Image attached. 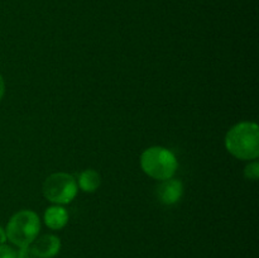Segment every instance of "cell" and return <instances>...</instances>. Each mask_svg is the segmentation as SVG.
I'll return each mask as SVG.
<instances>
[{"mask_svg": "<svg viewBox=\"0 0 259 258\" xmlns=\"http://www.w3.org/2000/svg\"><path fill=\"white\" fill-rule=\"evenodd\" d=\"M4 94H5V82H4V78H3V76L0 75V101H2Z\"/></svg>", "mask_w": 259, "mask_h": 258, "instance_id": "cell-12", "label": "cell"}, {"mask_svg": "<svg viewBox=\"0 0 259 258\" xmlns=\"http://www.w3.org/2000/svg\"><path fill=\"white\" fill-rule=\"evenodd\" d=\"M30 247L37 258H53L60 253L61 239L57 235L45 234L39 238H35Z\"/></svg>", "mask_w": 259, "mask_h": 258, "instance_id": "cell-5", "label": "cell"}, {"mask_svg": "<svg viewBox=\"0 0 259 258\" xmlns=\"http://www.w3.org/2000/svg\"><path fill=\"white\" fill-rule=\"evenodd\" d=\"M0 258H17V252L10 245H0Z\"/></svg>", "mask_w": 259, "mask_h": 258, "instance_id": "cell-10", "label": "cell"}, {"mask_svg": "<svg viewBox=\"0 0 259 258\" xmlns=\"http://www.w3.org/2000/svg\"><path fill=\"white\" fill-rule=\"evenodd\" d=\"M184 195V185L180 180L168 179L161 181L157 187L158 200L164 205H174L181 200Z\"/></svg>", "mask_w": 259, "mask_h": 258, "instance_id": "cell-6", "label": "cell"}, {"mask_svg": "<svg viewBox=\"0 0 259 258\" xmlns=\"http://www.w3.org/2000/svg\"><path fill=\"white\" fill-rule=\"evenodd\" d=\"M244 177L250 181H257L259 179V163L257 161L249 162L244 168Z\"/></svg>", "mask_w": 259, "mask_h": 258, "instance_id": "cell-9", "label": "cell"}, {"mask_svg": "<svg viewBox=\"0 0 259 258\" xmlns=\"http://www.w3.org/2000/svg\"><path fill=\"white\" fill-rule=\"evenodd\" d=\"M225 148L235 158L253 161L259 156V128L257 123L242 121L228 131Z\"/></svg>", "mask_w": 259, "mask_h": 258, "instance_id": "cell-1", "label": "cell"}, {"mask_svg": "<svg viewBox=\"0 0 259 258\" xmlns=\"http://www.w3.org/2000/svg\"><path fill=\"white\" fill-rule=\"evenodd\" d=\"M141 167L146 175L158 181L172 179L179 168L174 152L164 147H149L142 153Z\"/></svg>", "mask_w": 259, "mask_h": 258, "instance_id": "cell-2", "label": "cell"}, {"mask_svg": "<svg viewBox=\"0 0 259 258\" xmlns=\"http://www.w3.org/2000/svg\"><path fill=\"white\" fill-rule=\"evenodd\" d=\"M77 182L83 192H95L101 185V176L95 169H85L80 174Z\"/></svg>", "mask_w": 259, "mask_h": 258, "instance_id": "cell-8", "label": "cell"}, {"mask_svg": "<svg viewBox=\"0 0 259 258\" xmlns=\"http://www.w3.org/2000/svg\"><path fill=\"white\" fill-rule=\"evenodd\" d=\"M7 242V234H5V229L4 228L0 227V245L5 244Z\"/></svg>", "mask_w": 259, "mask_h": 258, "instance_id": "cell-13", "label": "cell"}, {"mask_svg": "<svg viewBox=\"0 0 259 258\" xmlns=\"http://www.w3.org/2000/svg\"><path fill=\"white\" fill-rule=\"evenodd\" d=\"M43 195L55 205L70 204L77 195V181L66 172L50 175L43 182Z\"/></svg>", "mask_w": 259, "mask_h": 258, "instance_id": "cell-4", "label": "cell"}, {"mask_svg": "<svg viewBox=\"0 0 259 258\" xmlns=\"http://www.w3.org/2000/svg\"><path fill=\"white\" fill-rule=\"evenodd\" d=\"M17 258H37L33 253L32 247L27 245V247L19 248V250L17 252Z\"/></svg>", "mask_w": 259, "mask_h": 258, "instance_id": "cell-11", "label": "cell"}, {"mask_svg": "<svg viewBox=\"0 0 259 258\" xmlns=\"http://www.w3.org/2000/svg\"><path fill=\"white\" fill-rule=\"evenodd\" d=\"M43 220H45V224L47 225V228L52 230H60L67 225L68 212L61 205H53V206L46 209Z\"/></svg>", "mask_w": 259, "mask_h": 258, "instance_id": "cell-7", "label": "cell"}, {"mask_svg": "<svg viewBox=\"0 0 259 258\" xmlns=\"http://www.w3.org/2000/svg\"><path fill=\"white\" fill-rule=\"evenodd\" d=\"M40 220L37 212L32 210H20L15 212L5 228L7 239L18 248L30 245L38 237Z\"/></svg>", "mask_w": 259, "mask_h": 258, "instance_id": "cell-3", "label": "cell"}]
</instances>
